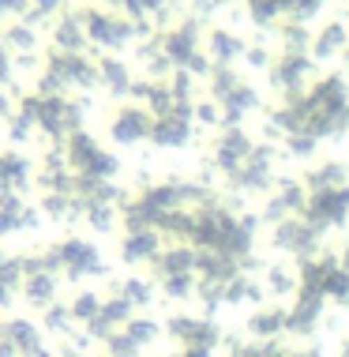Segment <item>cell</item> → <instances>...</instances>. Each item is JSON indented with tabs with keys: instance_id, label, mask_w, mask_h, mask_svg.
I'll return each instance as SVG.
<instances>
[{
	"instance_id": "cell-1",
	"label": "cell",
	"mask_w": 349,
	"mask_h": 357,
	"mask_svg": "<svg viewBox=\"0 0 349 357\" xmlns=\"http://www.w3.org/2000/svg\"><path fill=\"white\" fill-rule=\"evenodd\" d=\"M278 158H282V147H274V143H256L251 154L245 158V166L233 169L226 177V185L237 192V196H267L278 181Z\"/></svg>"
},
{
	"instance_id": "cell-2",
	"label": "cell",
	"mask_w": 349,
	"mask_h": 357,
	"mask_svg": "<svg viewBox=\"0 0 349 357\" xmlns=\"http://www.w3.org/2000/svg\"><path fill=\"white\" fill-rule=\"evenodd\" d=\"M319 245H323V234H319L308 218H300V215L278 222V226H270V248L282 252V256H289V259H297V264L323 252Z\"/></svg>"
},
{
	"instance_id": "cell-3",
	"label": "cell",
	"mask_w": 349,
	"mask_h": 357,
	"mask_svg": "<svg viewBox=\"0 0 349 357\" xmlns=\"http://www.w3.org/2000/svg\"><path fill=\"white\" fill-rule=\"evenodd\" d=\"M300 218H308L319 234H327V229H346L349 226V185L331 188V192H312Z\"/></svg>"
},
{
	"instance_id": "cell-4",
	"label": "cell",
	"mask_w": 349,
	"mask_h": 357,
	"mask_svg": "<svg viewBox=\"0 0 349 357\" xmlns=\"http://www.w3.org/2000/svg\"><path fill=\"white\" fill-rule=\"evenodd\" d=\"M304 204H308V188L300 177H278L274 188L267 192V204H263V222L278 226V222L293 218V215H304Z\"/></svg>"
},
{
	"instance_id": "cell-5",
	"label": "cell",
	"mask_w": 349,
	"mask_h": 357,
	"mask_svg": "<svg viewBox=\"0 0 349 357\" xmlns=\"http://www.w3.org/2000/svg\"><path fill=\"white\" fill-rule=\"evenodd\" d=\"M323 312H327V297L323 294L297 289V297L286 308V335L289 339H312V335L319 331V324H323Z\"/></svg>"
},
{
	"instance_id": "cell-6",
	"label": "cell",
	"mask_w": 349,
	"mask_h": 357,
	"mask_svg": "<svg viewBox=\"0 0 349 357\" xmlns=\"http://www.w3.org/2000/svg\"><path fill=\"white\" fill-rule=\"evenodd\" d=\"M166 335L173 342H180V350H188V346H207V350H215V346L226 339L222 327L210 320V316H173L166 324Z\"/></svg>"
},
{
	"instance_id": "cell-7",
	"label": "cell",
	"mask_w": 349,
	"mask_h": 357,
	"mask_svg": "<svg viewBox=\"0 0 349 357\" xmlns=\"http://www.w3.org/2000/svg\"><path fill=\"white\" fill-rule=\"evenodd\" d=\"M251 147H256V139H251L245 128H222V136L215 139V154H210V158H215V169H222L229 177L233 169L245 166Z\"/></svg>"
},
{
	"instance_id": "cell-8",
	"label": "cell",
	"mask_w": 349,
	"mask_h": 357,
	"mask_svg": "<svg viewBox=\"0 0 349 357\" xmlns=\"http://www.w3.org/2000/svg\"><path fill=\"white\" fill-rule=\"evenodd\" d=\"M56 264L68 267V275H102V256L94 245H86V241H64L61 248H56Z\"/></svg>"
},
{
	"instance_id": "cell-9",
	"label": "cell",
	"mask_w": 349,
	"mask_h": 357,
	"mask_svg": "<svg viewBox=\"0 0 349 357\" xmlns=\"http://www.w3.org/2000/svg\"><path fill=\"white\" fill-rule=\"evenodd\" d=\"M304 188L308 196L312 192H331V188H346L349 185V162L342 158H327V162H316L312 169H304Z\"/></svg>"
},
{
	"instance_id": "cell-10",
	"label": "cell",
	"mask_w": 349,
	"mask_h": 357,
	"mask_svg": "<svg viewBox=\"0 0 349 357\" xmlns=\"http://www.w3.org/2000/svg\"><path fill=\"white\" fill-rule=\"evenodd\" d=\"M245 331H248L256 342L282 339V335H286V305H267V308H256V312H251L248 320H245Z\"/></svg>"
},
{
	"instance_id": "cell-11",
	"label": "cell",
	"mask_w": 349,
	"mask_h": 357,
	"mask_svg": "<svg viewBox=\"0 0 349 357\" xmlns=\"http://www.w3.org/2000/svg\"><path fill=\"white\" fill-rule=\"evenodd\" d=\"M346 45H349V26H346V19H331V23H323V26H319V34L312 38V61H316V64L331 61V56H338Z\"/></svg>"
},
{
	"instance_id": "cell-12",
	"label": "cell",
	"mask_w": 349,
	"mask_h": 357,
	"mask_svg": "<svg viewBox=\"0 0 349 357\" xmlns=\"http://www.w3.org/2000/svg\"><path fill=\"white\" fill-rule=\"evenodd\" d=\"M150 139L158 143V147H184V143L192 139V121L184 117V113L173 109V113H166V117L154 121Z\"/></svg>"
},
{
	"instance_id": "cell-13",
	"label": "cell",
	"mask_w": 349,
	"mask_h": 357,
	"mask_svg": "<svg viewBox=\"0 0 349 357\" xmlns=\"http://www.w3.org/2000/svg\"><path fill=\"white\" fill-rule=\"evenodd\" d=\"M162 252V237L154 229H128V237L121 241V256L124 264H147Z\"/></svg>"
},
{
	"instance_id": "cell-14",
	"label": "cell",
	"mask_w": 349,
	"mask_h": 357,
	"mask_svg": "<svg viewBox=\"0 0 349 357\" xmlns=\"http://www.w3.org/2000/svg\"><path fill=\"white\" fill-rule=\"evenodd\" d=\"M154 271H158V278H169V275H196V248L177 245V248L158 252V256H154Z\"/></svg>"
},
{
	"instance_id": "cell-15",
	"label": "cell",
	"mask_w": 349,
	"mask_h": 357,
	"mask_svg": "<svg viewBox=\"0 0 349 357\" xmlns=\"http://www.w3.org/2000/svg\"><path fill=\"white\" fill-rule=\"evenodd\" d=\"M263 289L270 297H297L300 289V278H297V267H286L282 259L263 267Z\"/></svg>"
},
{
	"instance_id": "cell-16",
	"label": "cell",
	"mask_w": 349,
	"mask_h": 357,
	"mask_svg": "<svg viewBox=\"0 0 349 357\" xmlns=\"http://www.w3.org/2000/svg\"><path fill=\"white\" fill-rule=\"evenodd\" d=\"M150 117L143 109H124L121 117L113 121V136L121 139V143H139V139H147L150 136Z\"/></svg>"
},
{
	"instance_id": "cell-17",
	"label": "cell",
	"mask_w": 349,
	"mask_h": 357,
	"mask_svg": "<svg viewBox=\"0 0 349 357\" xmlns=\"http://www.w3.org/2000/svg\"><path fill=\"white\" fill-rule=\"evenodd\" d=\"M278 42H282V53H308L312 56V34H308V23H286Z\"/></svg>"
},
{
	"instance_id": "cell-18",
	"label": "cell",
	"mask_w": 349,
	"mask_h": 357,
	"mask_svg": "<svg viewBox=\"0 0 349 357\" xmlns=\"http://www.w3.org/2000/svg\"><path fill=\"white\" fill-rule=\"evenodd\" d=\"M316 151H319V139L316 136H308V132H293V136H286L282 139V154L286 158H316Z\"/></svg>"
},
{
	"instance_id": "cell-19",
	"label": "cell",
	"mask_w": 349,
	"mask_h": 357,
	"mask_svg": "<svg viewBox=\"0 0 349 357\" xmlns=\"http://www.w3.org/2000/svg\"><path fill=\"white\" fill-rule=\"evenodd\" d=\"M121 331L128 335V339H132V342H135V346H139V350H143V346H150V342H154V339H158V335H162V327L154 324V320H143V316H139V320H135V316H132V320L124 324Z\"/></svg>"
},
{
	"instance_id": "cell-20",
	"label": "cell",
	"mask_w": 349,
	"mask_h": 357,
	"mask_svg": "<svg viewBox=\"0 0 349 357\" xmlns=\"http://www.w3.org/2000/svg\"><path fill=\"white\" fill-rule=\"evenodd\" d=\"M162 294H166L169 301H188V297H196V275H169V278H162Z\"/></svg>"
},
{
	"instance_id": "cell-21",
	"label": "cell",
	"mask_w": 349,
	"mask_h": 357,
	"mask_svg": "<svg viewBox=\"0 0 349 357\" xmlns=\"http://www.w3.org/2000/svg\"><path fill=\"white\" fill-rule=\"evenodd\" d=\"M210 53L218 56V61H233V56H240L245 53V45H240V38L237 34H229V31H215L210 34Z\"/></svg>"
},
{
	"instance_id": "cell-22",
	"label": "cell",
	"mask_w": 349,
	"mask_h": 357,
	"mask_svg": "<svg viewBox=\"0 0 349 357\" xmlns=\"http://www.w3.org/2000/svg\"><path fill=\"white\" fill-rule=\"evenodd\" d=\"M240 83H245V79H240V75L229 68V64H218V68H215V75H210V86H215V98H218V102L226 98V94H233V91H237Z\"/></svg>"
},
{
	"instance_id": "cell-23",
	"label": "cell",
	"mask_w": 349,
	"mask_h": 357,
	"mask_svg": "<svg viewBox=\"0 0 349 357\" xmlns=\"http://www.w3.org/2000/svg\"><path fill=\"white\" fill-rule=\"evenodd\" d=\"M121 297H124L132 308L150 305V282H143V278H124V282H121Z\"/></svg>"
},
{
	"instance_id": "cell-24",
	"label": "cell",
	"mask_w": 349,
	"mask_h": 357,
	"mask_svg": "<svg viewBox=\"0 0 349 357\" xmlns=\"http://www.w3.org/2000/svg\"><path fill=\"white\" fill-rule=\"evenodd\" d=\"M53 294H56V278L53 275H34L31 282H26V297H31L34 305H49Z\"/></svg>"
},
{
	"instance_id": "cell-25",
	"label": "cell",
	"mask_w": 349,
	"mask_h": 357,
	"mask_svg": "<svg viewBox=\"0 0 349 357\" xmlns=\"http://www.w3.org/2000/svg\"><path fill=\"white\" fill-rule=\"evenodd\" d=\"M248 19L256 26H270L274 19H282V12H278V0H251V4H248Z\"/></svg>"
},
{
	"instance_id": "cell-26",
	"label": "cell",
	"mask_w": 349,
	"mask_h": 357,
	"mask_svg": "<svg viewBox=\"0 0 349 357\" xmlns=\"http://www.w3.org/2000/svg\"><path fill=\"white\" fill-rule=\"evenodd\" d=\"M98 312H102V301H98V294H79V297L72 301V316H75V320H83V324H91Z\"/></svg>"
},
{
	"instance_id": "cell-27",
	"label": "cell",
	"mask_w": 349,
	"mask_h": 357,
	"mask_svg": "<svg viewBox=\"0 0 349 357\" xmlns=\"http://www.w3.org/2000/svg\"><path fill=\"white\" fill-rule=\"evenodd\" d=\"M245 56H248L251 68H270V64H274V56H270L263 45H251V50H245Z\"/></svg>"
},
{
	"instance_id": "cell-28",
	"label": "cell",
	"mask_w": 349,
	"mask_h": 357,
	"mask_svg": "<svg viewBox=\"0 0 349 357\" xmlns=\"http://www.w3.org/2000/svg\"><path fill=\"white\" fill-rule=\"evenodd\" d=\"M196 117L203 124H222V109H218V105H210V102H203V105H196Z\"/></svg>"
},
{
	"instance_id": "cell-29",
	"label": "cell",
	"mask_w": 349,
	"mask_h": 357,
	"mask_svg": "<svg viewBox=\"0 0 349 357\" xmlns=\"http://www.w3.org/2000/svg\"><path fill=\"white\" fill-rule=\"evenodd\" d=\"M180 357H215V350H207V346H188V350H180Z\"/></svg>"
},
{
	"instance_id": "cell-30",
	"label": "cell",
	"mask_w": 349,
	"mask_h": 357,
	"mask_svg": "<svg viewBox=\"0 0 349 357\" xmlns=\"http://www.w3.org/2000/svg\"><path fill=\"white\" fill-rule=\"evenodd\" d=\"M289 357H323V350H319V346H300V350H293Z\"/></svg>"
},
{
	"instance_id": "cell-31",
	"label": "cell",
	"mask_w": 349,
	"mask_h": 357,
	"mask_svg": "<svg viewBox=\"0 0 349 357\" xmlns=\"http://www.w3.org/2000/svg\"><path fill=\"white\" fill-rule=\"evenodd\" d=\"M0 357H19V350L8 339H0Z\"/></svg>"
},
{
	"instance_id": "cell-32",
	"label": "cell",
	"mask_w": 349,
	"mask_h": 357,
	"mask_svg": "<svg viewBox=\"0 0 349 357\" xmlns=\"http://www.w3.org/2000/svg\"><path fill=\"white\" fill-rule=\"evenodd\" d=\"M338 357H349V335H346L342 342H338Z\"/></svg>"
},
{
	"instance_id": "cell-33",
	"label": "cell",
	"mask_w": 349,
	"mask_h": 357,
	"mask_svg": "<svg viewBox=\"0 0 349 357\" xmlns=\"http://www.w3.org/2000/svg\"><path fill=\"white\" fill-rule=\"evenodd\" d=\"M338 259H342V267H346V271H349V245L342 248V252H338Z\"/></svg>"
},
{
	"instance_id": "cell-34",
	"label": "cell",
	"mask_w": 349,
	"mask_h": 357,
	"mask_svg": "<svg viewBox=\"0 0 349 357\" xmlns=\"http://www.w3.org/2000/svg\"><path fill=\"white\" fill-rule=\"evenodd\" d=\"M342 64H346V72H349V45L342 50Z\"/></svg>"
},
{
	"instance_id": "cell-35",
	"label": "cell",
	"mask_w": 349,
	"mask_h": 357,
	"mask_svg": "<svg viewBox=\"0 0 349 357\" xmlns=\"http://www.w3.org/2000/svg\"><path fill=\"white\" fill-rule=\"evenodd\" d=\"M68 357H79V354H68Z\"/></svg>"
},
{
	"instance_id": "cell-36",
	"label": "cell",
	"mask_w": 349,
	"mask_h": 357,
	"mask_svg": "<svg viewBox=\"0 0 349 357\" xmlns=\"http://www.w3.org/2000/svg\"><path fill=\"white\" fill-rule=\"evenodd\" d=\"M169 357H180V354H169Z\"/></svg>"
}]
</instances>
